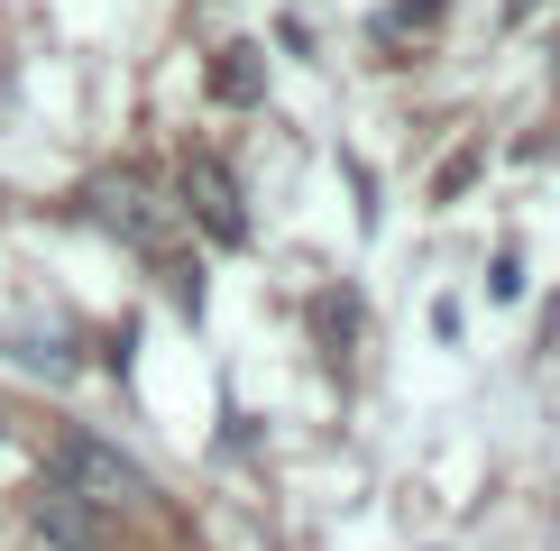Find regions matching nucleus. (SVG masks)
<instances>
[{"label": "nucleus", "instance_id": "6", "mask_svg": "<svg viewBox=\"0 0 560 551\" xmlns=\"http://www.w3.org/2000/svg\"><path fill=\"white\" fill-rule=\"evenodd\" d=\"M469 166H478V148H459V156H451V166H441V184H432V194H441V202H451V194H459V184H469Z\"/></svg>", "mask_w": 560, "mask_h": 551}, {"label": "nucleus", "instance_id": "2", "mask_svg": "<svg viewBox=\"0 0 560 551\" xmlns=\"http://www.w3.org/2000/svg\"><path fill=\"white\" fill-rule=\"evenodd\" d=\"M56 478L74 488L83 505H148V469H138L129 450H110V442H92V432H56Z\"/></svg>", "mask_w": 560, "mask_h": 551}, {"label": "nucleus", "instance_id": "5", "mask_svg": "<svg viewBox=\"0 0 560 551\" xmlns=\"http://www.w3.org/2000/svg\"><path fill=\"white\" fill-rule=\"evenodd\" d=\"M258 92H267V46H221L212 102H258Z\"/></svg>", "mask_w": 560, "mask_h": 551}, {"label": "nucleus", "instance_id": "3", "mask_svg": "<svg viewBox=\"0 0 560 551\" xmlns=\"http://www.w3.org/2000/svg\"><path fill=\"white\" fill-rule=\"evenodd\" d=\"M184 212H194L202 230H212L221 248L248 239V212H240V184H230L221 156H184Z\"/></svg>", "mask_w": 560, "mask_h": 551}, {"label": "nucleus", "instance_id": "4", "mask_svg": "<svg viewBox=\"0 0 560 551\" xmlns=\"http://www.w3.org/2000/svg\"><path fill=\"white\" fill-rule=\"evenodd\" d=\"M28 524H37L56 551H110V542H102V505H83L65 478H37V488H28Z\"/></svg>", "mask_w": 560, "mask_h": 551}, {"label": "nucleus", "instance_id": "1", "mask_svg": "<svg viewBox=\"0 0 560 551\" xmlns=\"http://www.w3.org/2000/svg\"><path fill=\"white\" fill-rule=\"evenodd\" d=\"M92 212L120 230L138 258H156V267H166V285H175V304H184V313H202V276H184V267H175L184 202H166V194H156V184L138 175V166H120V175H102V184H92Z\"/></svg>", "mask_w": 560, "mask_h": 551}]
</instances>
